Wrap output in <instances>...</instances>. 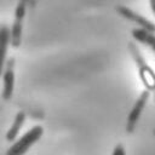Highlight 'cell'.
Returning <instances> with one entry per match:
<instances>
[{
  "label": "cell",
  "instance_id": "obj_1",
  "mask_svg": "<svg viewBox=\"0 0 155 155\" xmlns=\"http://www.w3.org/2000/svg\"><path fill=\"white\" fill-rule=\"evenodd\" d=\"M42 133H44L42 126L39 125L33 126L7 149L6 155H24L41 138Z\"/></svg>",
  "mask_w": 155,
  "mask_h": 155
},
{
  "label": "cell",
  "instance_id": "obj_9",
  "mask_svg": "<svg viewBox=\"0 0 155 155\" xmlns=\"http://www.w3.org/2000/svg\"><path fill=\"white\" fill-rule=\"evenodd\" d=\"M24 121H25V114L23 111H18L16 117H15V120H13V122H12V126L6 132V140L7 142H12V140L16 139V137L18 136Z\"/></svg>",
  "mask_w": 155,
  "mask_h": 155
},
{
  "label": "cell",
  "instance_id": "obj_7",
  "mask_svg": "<svg viewBox=\"0 0 155 155\" xmlns=\"http://www.w3.org/2000/svg\"><path fill=\"white\" fill-rule=\"evenodd\" d=\"M11 42V33L6 25L0 27V75L5 68L6 53L8 48V44Z\"/></svg>",
  "mask_w": 155,
  "mask_h": 155
},
{
  "label": "cell",
  "instance_id": "obj_8",
  "mask_svg": "<svg viewBox=\"0 0 155 155\" xmlns=\"http://www.w3.org/2000/svg\"><path fill=\"white\" fill-rule=\"evenodd\" d=\"M132 36L137 41H139V42L149 46L155 52V34L154 33H150L148 30L137 28V29H133L132 30Z\"/></svg>",
  "mask_w": 155,
  "mask_h": 155
},
{
  "label": "cell",
  "instance_id": "obj_5",
  "mask_svg": "<svg viewBox=\"0 0 155 155\" xmlns=\"http://www.w3.org/2000/svg\"><path fill=\"white\" fill-rule=\"evenodd\" d=\"M116 11L124 18H126V19L136 23L140 29H144V30H148V31L155 34V24L153 22H150L149 19H147L144 16L134 12L133 10H131V8L126 7V6H121V5H119L116 7Z\"/></svg>",
  "mask_w": 155,
  "mask_h": 155
},
{
  "label": "cell",
  "instance_id": "obj_4",
  "mask_svg": "<svg viewBox=\"0 0 155 155\" xmlns=\"http://www.w3.org/2000/svg\"><path fill=\"white\" fill-rule=\"evenodd\" d=\"M25 1L27 0H21L16 7V13H15V22L11 29V44L15 48H17L21 45V39H22V25H23V18L25 15Z\"/></svg>",
  "mask_w": 155,
  "mask_h": 155
},
{
  "label": "cell",
  "instance_id": "obj_3",
  "mask_svg": "<svg viewBox=\"0 0 155 155\" xmlns=\"http://www.w3.org/2000/svg\"><path fill=\"white\" fill-rule=\"evenodd\" d=\"M149 97H150V92L148 90H144L139 97L137 98V101L134 102L131 111L128 113V116H127V122H126V131L127 133H132L136 128V125L144 110V107L147 105L148 101H149Z\"/></svg>",
  "mask_w": 155,
  "mask_h": 155
},
{
  "label": "cell",
  "instance_id": "obj_6",
  "mask_svg": "<svg viewBox=\"0 0 155 155\" xmlns=\"http://www.w3.org/2000/svg\"><path fill=\"white\" fill-rule=\"evenodd\" d=\"M15 90V58H10L5 65L4 73V90H2V98L8 101Z\"/></svg>",
  "mask_w": 155,
  "mask_h": 155
},
{
  "label": "cell",
  "instance_id": "obj_2",
  "mask_svg": "<svg viewBox=\"0 0 155 155\" xmlns=\"http://www.w3.org/2000/svg\"><path fill=\"white\" fill-rule=\"evenodd\" d=\"M128 48H130V52H131V54H132V57H133V59L138 67V73H139V76H140L143 85L147 87V90L149 92L155 91V71L147 64L140 51L138 50V47L133 42L128 44Z\"/></svg>",
  "mask_w": 155,
  "mask_h": 155
},
{
  "label": "cell",
  "instance_id": "obj_11",
  "mask_svg": "<svg viewBox=\"0 0 155 155\" xmlns=\"http://www.w3.org/2000/svg\"><path fill=\"white\" fill-rule=\"evenodd\" d=\"M149 1H150V8H151V11L155 16V0H149Z\"/></svg>",
  "mask_w": 155,
  "mask_h": 155
},
{
  "label": "cell",
  "instance_id": "obj_10",
  "mask_svg": "<svg viewBox=\"0 0 155 155\" xmlns=\"http://www.w3.org/2000/svg\"><path fill=\"white\" fill-rule=\"evenodd\" d=\"M113 155H126V151H125V148L121 145V144H117L114 150H113Z\"/></svg>",
  "mask_w": 155,
  "mask_h": 155
}]
</instances>
